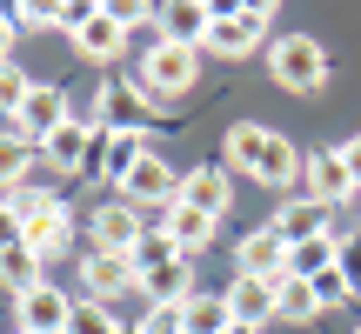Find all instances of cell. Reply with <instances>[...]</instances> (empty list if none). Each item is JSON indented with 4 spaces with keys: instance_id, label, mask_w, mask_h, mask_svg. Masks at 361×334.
<instances>
[{
    "instance_id": "1",
    "label": "cell",
    "mask_w": 361,
    "mask_h": 334,
    "mask_svg": "<svg viewBox=\"0 0 361 334\" xmlns=\"http://www.w3.org/2000/svg\"><path fill=\"white\" fill-rule=\"evenodd\" d=\"M228 161L234 174L261 180V187H288V180H301V154L288 134L261 128V120H241V128H228Z\"/></svg>"
},
{
    "instance_id": "2",
    "label": "cell",
    "mask_w": 361,
    "mask_h": 334,
    "mask_svg": "<svg viewBox=\"0 0 361 334\" xmlns=\"http://www.w3.org/2000/svg\"><path fill=\"white\" fill-rule=\"evenodd\" d=\"M194 80H201V54L194 47H174V40H161L154 34V47L141 54V74H134V87L147 94V101H174V94H188Z\"/></svg>"
},
{
    "instance_id": "3",
    "label": "cell",
    "mask_w": 361,
    "mask_h": 334,
    "mask_svg": "<svg viewBox=\"0 0 361 334\" xmlns=\"http://www.w3.org/2000/svg\"><path fill=\"white\" fill-rule=\"evenodd\" d=\"M268 74L281 80L288 94H322L328 87V47L314 34H281L268 47Z\"/></svg>"
},
{
    "instance_id": "4",
    "label": "cell",
    "mask_w": 361,
    "mask_h": 334,
    "mask_svg": "<svg viewBox=\"0 0 361 334\" xmlns=\"http://www.w3.org/2000/svg\"><path fill=\"white\" fill-rule=\"evenodd\" d=\"M268 27H274V7H261V0H247V7H214L207 54H221V61H247V54L268 40Z\"/></svg>"
},
{
    "instance_id": "5",
    "label": "cell",
    "mask_w": 361,
    "mask_h": 334,
    "mask_svg": "<svg viewBox=\"0 0 361 334\" xmlns=\"http://www.w3.org/2000/svg\"><path fill=\"white\" fill-rule=\"evenodd\" d=\"M147 154H154V147H147V134H114V128H101V134H94V154H87V174L101 180V187L121 194V180H128Z\"/></svg>"
},
{
    "instance_id": "6",
    "label": "cell",
    "mask_w": 361,
    "mask_h": 334,
    "mask_svg": "<svg viewBox=\"0 0 361 334\" xmlns=\"http://www.w3.org/2000/svg\"><path fill=\"white\" fill-rule=\"evenodd\" d=\"M87 234H94V254H134V247L147 241V221H141V207H128V201H101L94 221H87Z\"/></svg>"
},
{
    "instance_id": "7",
    "label": "cell",
    "mask_w": 361,
    "mask_h": 334,
    "mask_svg": "<svg viewBox=\"0 0 361 334\" xmlns=\"http://www.w3.org/2000/svg\"><path fill=\"white\" fill-rule=\"evenodd\" d=\"M67 120H74V114H67V94H61V87H40V80H34V94H27L20 114H13V134H20V141H34V147H47L54 134L67 128Z\"/></svg>"
},
{
    "instance_id": "8",
    "label": "cell",
    "mask_w": 361,
    "mask_h": 334,
    "mask_svg": "<svg viewBox=\"0 0 361 334\" xmlns=\"http://www.w3.org/2000/svg\"><path fill=\"white\" fill-rule=\"evenodd\" d=\"M20 228H27V247H34L47 268L67 254V241H74V214H67L54 194H40V207H27V221H20Z\"/></svg>"
},
{
    "instance_id": "9",
    "label": "cell",
    "mask_w": 361,
    "mask_h": 334,
    "mask_svg": "<svg viewBox=\"0 0 361 334\" xmlns=\"http://www.w3.org/2000/svg\"><path fill=\"white\" fill-rule=\"evenodd\" d=\"M121 201H128V207H174V201H180L174 161H168V154H147L128 180H121Z\"/></svg>"
},
{
    "instance_id": "10",
    "label": "cell",
    "mask_w": 361,
    "mask_h": 334,
    "mask_svg": "<svg viewBox=\"0 0 361 334\" xmlns=\"http://www.w3.org/2000/svg\"><path fill=\"white\" fill-rule=\"evenodd\" d=\"M94 101H101V128H114V134H147L161 120V107L147 101L141 87H114V80H101Z\"/></svg>"
},
{
    "instance_id": "11",
    "label": "cell",
    "mask_w": 361,
    "mask_h": 334,
    "mask_svg": "<svg viewBox=\"0 0 361 334\" xmlns=\"http://www.w3.org/2000/svg\"><path fill=\"white\" fill-rule=\"evenodd\" d=\"M301 180H308V201H314V207H341V201H355V174H348V161H341V147L308 154V161H301Z\"/></svg>"
},
{
    "instance_id": "12",
    "label": "cell",
    "mask_w": 361,
    "mask_h": 334,
    "mask_svg": "<svg viewBox=\"0 0 361 334\" xmlns=\"http://www.w3.org/2000/svg\"><path fill=\"white\" fill-rule=\"evenodd\" d=\"M80 287H87V301H121L128 287H141V274H134V261L128 254H87L80 261Z\"/></svg>"
},
{
    "instance_id": "13",
    "label": "cell",
    "mask_w": 361,
    "mask_h": 334,
    "mask_svg": "<svg viewBox=\"0 0 361 334\" xmlns=\"http://www.w3.org/2000/svg\"><path fill=\"white\" fill-rule=\"evenodd\" d=\"M180 207H201V214H228L234 207V180L221 174L214 161H201V167H188V174H180Z\"/></svg>"
},
{
    "instance_id": "14",
    "label": "cell",
    "mask_w": 361,
    "mask_h": 334,
    "mask_svg": "<svg viewBox=\"0 0 361 334\" xmlns=\"http://www.w3.org/2000/svg\"><path fill=\"white\" fill-rule=\"evenodd\" d=\"M13 308H20V328H27V334H67V314H74V301H67L54 281H40V287H27Z\"/></svg>"
},
{
    "instance_id": "15",
    "label": "cell",
    "mask_w": 361,
    "mask_h": 334,
    "mask_svg": "<svg viewBox=\"0 0 361 334\" xmlns=\"http://www.w3.org/2000/svg\"><path fill=\"white\" fill-rule=\"evenodd\" d=\"M74 54H87V61H121L128 54V27L114 20V7H94L74 27Z\"/></svg>"
},
{
    "instance_id": "16",
    "label": "cell",
    "mask_w": 361,
    "mask_h": 334,
    "mask_svg": "<svg viewBox=\"0 0 361 334\" xmlns=\"http://www.w3.org/2000/svg\"><path fill=\"white\" fill-rule=\"evenodd\" d=\"M234 261H241V274H261V281H288V241H281L274 228H255V234H241Z\"/></svg>"
},
{
    "instance_id": "17",
    "label": "cell",
    "mask_w": 361,
    "mask_h": 334,
    "mask_svg": "<svg viewBox=\"0 0 361 334\" xmlns=\"http://www.w3.org/2000/svg\"><path fill=\"white\" fill-rule=\"evenodd\" d=\"M94 134H101V128L74 114V120H67V128L54 134L47 147H40V161H54V174H87V154H94Z\"/></svg>"
},
{
    "instance_id": "18",
    "label": "cell",
    "mask_w": 361,
    "mask_h": 334,
    "mask_svg": "<svg viewBox=\"0 0 361 334\" xmlns=\"http://www.w3.org/2000/svg\"><path fill=\"white\" fill-rule=\"evenodd\" d=\"M141 295L154 301V308H168V301H194V261L174 254V261H154V268H141Z\"/></svg>"
},
{
    "instance_id": "19",
    "label": "cell",
    "mask_w": 361,
    "mask_h": 334,
    "mask_svg": "<svg viewBox=\"0 0 361 334\" xmlns=\"http://www.w3.org/2000/svg\"><path fill=\"white\" fill-rule=\"evenodd\" d=\"M214 228H221V221L214 214H201V207H161V234H168V241L180 247V254H201V247L207 241H214Z\"/></svg>"
},
{
    "instance_id": "20",
    "label": "cell",
    "mask_w": 361,
    "mask_h": 334,
    "mask_svg": "<svg viewBox=\"0 0 361 334\" xmlns=\"http://www.w3.org/2000/svg\"><path fill=\"white\" fill-rule=\"evenodd\" d=\"M207 27H214V7H194V0H174V7H161V40H174V47H207Z\"/></svg>"
},
{
    "instance_id": "21",
    "label": "cell",
    "mask_w": 361,
    "mask_h": 334,
    "mask_svg": "<svg viewBox=\"0 0 361 334\" xmlns=\"http://www.w3.org/2000/svg\"><path fill=\"white\" fill-rule=\"evenodd\" d=\"M274 287L281 281H261V274H234V287H228V314L234 321H247V328H261L274 314Z\"/></svg>"
},
{
    "instance_id": "22",
    "label": "cell",
    "mask_w": 361,
    "mask_h": 334,
    "mask_svg": "<svg viewBox=\"0 0 361 334\" xmlns=\"http://www.w3.org/2000/svg\"><path fill=\"white\" fill-rule=\"evenodd\" d=\"M274 234H281L288 247L314 241V234H328V207H314L308 194H301V201H281V207H274Z\"/></svg>"
},
{
    "instance_id": "23",
    "label": "cell",
    "mask_w": 361,
    "mask_h": 334,
    "mask_svg": "<svg viewBox=\"0 0 361 334\" xmlns=\"http://www.w3.org/2000/svg\"><path fill=\"white\" fill-rule=\"evenodd\" d=\"M40 281H54V268H47V261H40V254H34V247H27V241L0 254V287H7L13 301H20L27 287H40Z\"/></svg>"
},
{
    "instance_id": "24",
    "label": "cell",
    "mask_w": 361,
    "mask_h": 334,
    "mask_svg": "<svg viewBox=\"0 0 361 334\" xmlns=\"http://www.w3.org/2000/svg\"><path fill=\"white\" fill-rule=\"evenodd\" d=\"M335 261H341L335 228H328V234H314V241H295V247H288V274H295V281H314V274H322V268H335Z\"/></svg>"
},
{
    "instance_id": "25",
    "label": "cell",
    "mask_w": 361,
    "mask_h": 334,
    "mask_svg": "<svg viewBox=\"0 0 361 334\" xmlns=\"http://www.w3.org/2000/svg\"><path fill=\"white\" fill-rule=\"evenodd\" d=\"M34 161H40V154H34V141H20L13 128L0 134V187H7V194L34 180Z\"/></svg>"
},
{
    "instance_id": "26",
    "label": "cell",
    "mask_w": 361,
    "mask_h": 334,
    "mask_svg": "<svg viewBox=\"0 0 361 334\" xmlns=\"http://www.w3.org/2000/svg\"><path fill=\"white\" fill-rule=\"evenodd\" d=\"M274 314H281V321H314V314H322L314 281H295V274H288V281L274 287Z\"/></svg>"
},
{
    "instance_id": "27",
    "label": "cell",
    "mask_w": 361,
    "mask_h": 334,
    "mask_svg": "<svg viewBox=\"0 0 361 334\" xmlns=\"http://www.w3.org/2000/svg\"><path fill=\"white\" fill-rule=\"evenodd\" d=\"M234 314H228V295H194L188 301V334H228Z\"/></svg>"
},
{
    "instance_id": "28",
    "label": "cell",
    "mask_w": 361,
    "mask_h": 334,
    "mask_svg": "<svg viewBox=\"0 0 361 334\" xmlns=\"http://www.w3.org/2000/svg\"><path fill=\"white\" fill-rule=\"evenodd\" d=\"M67 334H121V321L101 308V301H74V314H67Z\"/></svg>"
},
{
    "instance_id": "29",
    "label": "cell",
    "mask_w": 361,
    "mask_h": 334,
    "mask_svg": "<svg viewBox=\"0 0 361 334\" xmlns=\"http://www.w3.org/2000/svg\"><path fill=\"white\" fill-rule=\"evenodd\" d=\"M141 334H188V301H168V308H147L141 321H134Z\"/></svg>"
},
{
    "instance_id": "30",
    "label": "cell",
    "mask_w": 361,
    "mask_h": 334,
    "mask_svg": "<svg viewBox=\"0 0 361 334\" xmlns=\"http://www.w3.org/2000/svg\"><path fill=\"white\" fill-rule=\"evenodd\" d=\"M34 94V80L20 74L13 61H0V114H20V101Z\"/></svg>"
},
{
    "instance_id": "31",
    "label": "cell",
    "mask_w": 361,
    "mask_h": 334,
    "mask_svg": "<svg viewBox=\"0 0 361 334\" xmlns=\"http://www.w3.org/2000/svg\"><path fill=\"white\" fill-rule=\"evenodd\" d=\"M348 295H355V287H348V274H341V268H322V274H314V301H322V314L341 308Z\"/></svg>"
},
{
    "instance_id": "32",
    "label": "cell",
    "mask_w": 361,
    "mask_h": 334,
    "mask_svg": "<svg viewBox=\"0 0 361 334\" xmlns=\"http://www.w3.org/2000/svg\"><path fill=\"white\" fill-rule=\"evenodd\" d=\"M114 20L128 27V34H134V27H161V7H141V0H121V7H114Z\"/></svg>"
},
{
    "instance_id": "33",
    "label": "cell",
    "mask_w": 361,
    "mask_h": 334,
    "mask_svg": "<svg viewBox=\"0 0 361 334\" xmlns=\"http://www.w3.org/2000/svg\"><path fill=\"white\" fill-rule=\"evenodd\" d=\"M13 13V27H54V7L47 0H20V7H7Z\"/></svg>"
},
{
    "instance_id": "34",
    "label": "cell",
    "mask_w": 361,
    "mask_h": 334,
    "mask_svg": "<svg viewBox=\"0 0 361 334\" xmlns=\"http://www.w3.org/2000/svg\"><path fill=\"white\" fill-rule=\"evenodd\" d=\"M335 268L348 274V287L361 295V234H355V241H341V261H335Z\"/></svg>"
},
{
    "instance_id": "35",
    "label": "cell",
    "mask_w": 361,
    "mask_h": 334,
    "mask_svg": "<svg viewBox=\"0 0 361 334\" xmlns=\"http://www.w3.org/2000/svg\"><path fill=\"white\" fill-rule=\"evenodd\" d=\"M87 13H94L87 0H54V27H67V34H74V27L87 20Z\"/></svg>"
},
{
    "instance_id": "36",
    "label": "cell",
    "mask_w": 361,
    "mask_h": 334,
    "mask_svg": "<svg viewBox=\"0 0 361 334\" xmlns=\"http://www.w3.org/2000/svg\"><path fill=\"white\" fill-rule=\"evenodd\" d=\"M27 241V228H20V214H13L7 201H0V254H7V247H20Z\"/></svg>"
},
{
    "instance_id": "37",
    "label": "cell",
    "mask_w": 361,
    "mask_h": 334,
    "mask_svg": "<svg viewBox=\"0 0 361 334\" xmlns=\"http://www.w3.org/2000/svg\"><path fill=\"white\" fill-rule=\"evenodd\" d=\"M341 161H348V174H355V194H361V134H355V141H341Z\"/></svg>"
},
{
    "instance_id": "38",
    "label": "cell",
    "mask_w": 361,
    "mask_h": 334,
    "mask_svg": "<svg viewBox=\"0 0 361 334\" xmlns=\"http://www.w3.org/2000/svg\"><path fill=\"white\" fill-rule=\"evenodd\" d=\"M13 34H20V27H13V13L0 7V61H13Z\"/></svg>"
},
{
    "instance_id": "39",
    "label": "cell",
    "mask_w": 361,
    "mask_h": 334,
    "mask_svg": "<svg viewBox=\"0 0 361 334\" xmlns=\"http://www.w3.org/2000/svg\"><path fill=\"white\" fill-rule=\"evenodd\" d=\"M228 334H261V328H247V321H234V328H228Z\"/></svg>"
},
{
    "instance_id": "40",
    "label": "cell",
    "mask_w": 361,
    "mask_h": 334,
    "mask_svg": "<svg viewBox=\"0 0 361 334\" xmlns=\"http://www.w3.org/2000/svg\"><path fill=\"white\" fill-rule=\"evenodd\" d=\"M121 334H141V328H121Z\"/></svg>"
},
{
    "instance_id": "41",
    "label": "cell",
    "mask_w": 361,
    "mask_h": 334,
    "mask_svg": "<svg viewBox=\"0 0 361 334\" xmlns=\"http://www.w3.org/2000/svg\"><path fill=\"white\" fill-rule=\"evenodd\" d=\"M13 334H27V328H13Z\"/></svg>"
},
{
    "instance_id": "42",
    "label": "cell",
    "mask_w": 361,
    "mask_h": 334,
    "mask_svg": "<svg viewBox=\"0 0 361 334\" xmlns=\"http://www.w3.org/2000/svg\"><path fill=\"white\" fill-rule=\"evenodd\" d=\"M355 201H361V194H355Z\"/></svg>"
},
{
    "instance_id": "43",
    "label": "cell",
    "mask_w": 361,
    "mask_h": 334,
    "mask_svg": "<svg viewBox=\"0 0 361 334\" xmlns=\"http://www.w3.org/2000/svg\"><path fill=\"white\" fill-rule=\"evenodd\" d=\"M355 334H361V328H355Z\"/></svg>"
}]
</instances>
